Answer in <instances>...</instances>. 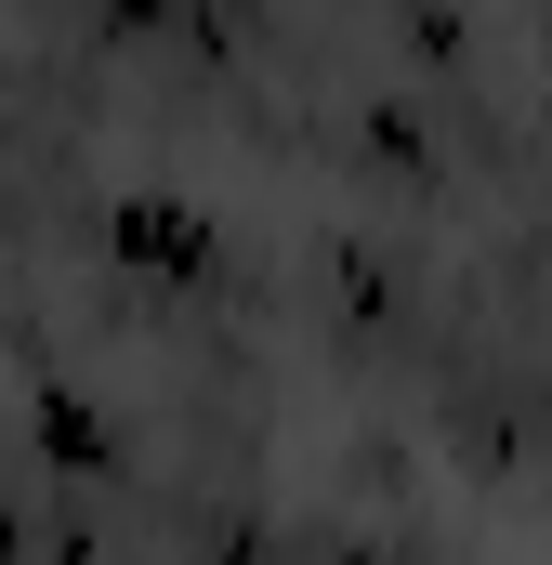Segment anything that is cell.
<instances>
[{
    "label": "cell",
    "instance_id": "cell-1",
    "mask_svg": "<svg viewBox=\"0 0 552 565\" xmlns=\"http://www.w3.org/2000/svg\"><path fill=\"white\" fill-rule=\"evenodd\" d=\"M119 237H132V264H211L198 250V211H119Z\"/></svg>",
    "mask_w": 552,
    "mask_h": 565
}]
</instances>
